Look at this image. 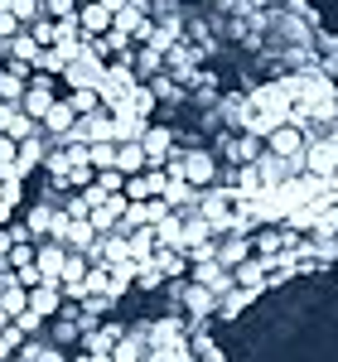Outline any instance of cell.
I'll use <instances>...</instances> for the list:
<instances>
[{
  "instance_id": "obj_10",
  "label": "cell",
  "mask_w": 338,
  "mask_h": 362,
  "mask_svg": "<svg viewBox=\"0 0 338 362\" xmlns=\"http://www.w3.org/2000/svg\"><path fill=\"white\" fill-rule=\"evenodd\" d=\"M112 10H107V5H102V0H97V5H83V10H78V29H83V44H97V39H107V34H112Z\"/></svg>"
},
{
  "instance_id": "obj_19",
  "label": "cell",
  "mask_w": 338,
  "mask_h": 362,
  "mask_svg": "<svg viewBox=\"0 0 338 362\" xmlns=\"http://www.w3.org/2000/svg\"><path fill=\"white\" fill-rule=\"evenodd\" d=\"M10 362H34V343H25V348H20V353H15Z\"/></svg>"
},
{
  "instance_id": "obj_17",
  "label": "cell",
  "mask_w": 338,
  "mask_h": 362,
  "mask_svg": "<svg viewBox=\"0 0 338 362\" xmlns=\"http://www.w3.org/2000/svg\"><path fill=\"white\" fill-rule=\"evenodd\" d=\"M25 343H29V334H25V329H15V324H10V329L0 334V362H10L15 353H20V348H25Z\"/></svg>"
},
{
  "instance_id": "obj_16",
  "label": "cell",
  "mask_w": 338,
  "mask_h": 362,
  "mask_svg": "<svg viewBox=\"0 0 338 362\" xmlns=\"http://www.w3.org/2000/svg\"><path fill=\"white\" fill-rule=\"evenodd\" d=\"M44 20H78V0H39Z\"/></svg>"
},
{
  "instance_id": "obj_7",
  "label": "cell",
  "mask_w": 338,
  "mask_h": 362,
  "mask_svg": "<svg viewBox=\"0 0 338 362\" xmlns=\"http://www.w3.org/2000/svg\"><path fill=\"white\" fill-rule=\"evenodd\" d=\"M63 266H68V247H58V242L34 247V271H39L44 285H63Z\"/></svg>"
},
{
  "instance_id": "obj_9",
  "label": "cell",
  "mask_w": 338,
  "mask_h": 362,
  "mask_svg": "<svg viewBox=\"0 0 338 362\" xmlns=\"http://www.w3.org/2000/svg\"><path fill=\"white\" fill-rule=\"evenodd\" d=\"M54 218H58V198H39L25 213V232L34 242H54Z\"/></svg>"
},
{
  "instance_id": "obj_6",
  "label": "cell",
  "mask_w": 338,
  "mask_h": 362,
  "mask_svg": "<svg viewBox=\"0 0 338 362\" xmlns=\"http://www.w3.org/2000/svg\"><path fill=\"white\" fill-rule=\"evenodd\" d=\"M141 150H145V160H150V169H165V160L179 150V136H174L169 126H145Z\"/></svg>"
},
{
  "instance_id": "obj_12",
  "label": "cell",
  "mask_w": 338,
  "mask_h": 362,
  "mask_svg": "<svg viewBox=\"0 0 338 362\" xmlns=\"http://www.w3.org/2000/svg\"><path fill=\"white\" fill-rule=\"evenodd\" d=\"M73 126H78V112L68 107V97H58L54 112L44 116V136H49V140H68V136H73Z\"/></svg>"
},
{
  "instance_id": "obj_3",
  "label": "cell",
  "mask_w": 338,
  "mask_h": 362,
  "mask_svg": "<svg viewBox=\"0 0 338 362\" xmlns=\"http://www.w3.org/2000/svg\"><path fill=\"white\" fill-rule=\"evenodd\" d=\"M58 83L63 78H54V73H29V92H25V102H20V112L44 126V116L54 112V102H58Z\"/></svg>"
},
{
  "instance_id": "obj_13",
  "label": "cell",
  "mask_w": 338,
  "mask_h": 362,
  "mask_svg": "<svg viewBox=\"0 0 338 362\" xmlns=\"http://www.w3.org/2000/svg\"><path fill=\"white\" fill-rule=\"evenodd\" d=\"M116 169H121L126 179L150 169V160H145V150H141V140H121V145H116Z\"/></svg>"
},
{
  "instance_id": "obj_15",
  "label": "cell",
  "mask_w": 338,
  "mask_h": 362,
  "mask_svg": "<svg viewBox=\"0 0 338 362\" xmlns=\"http://www.w3.org/2000/svg\"><path fill=\"white\" fill-rule=\"evenodd\" d=\"M0 309H5L10 319H20V314L29 309V290L25 285H5V290H0Z\"/></svg>"
},
{
  "instance_id": "obj_4",
  "label": "cell",
  "mask_w": 338,
  "mask_h": 362,
  "mask_svg": "<svg viewBox=\"0 0 338 362\" xmlns=\"http://www.w3.org/2000/svg\"><path fill=\"white\" fill-rule=\"evenodd\" d=\"M261 145H266V155H276V160H290V165L305 169V150H310V136H305V126H276V131L261 140Z\"/></svg>"
},
{
  "instance_id": "obj_18",
  "label": "cell",
  "mask_w": 338,
  "mask_h": 362,
  "mask_svg": "<svg viewBox=\"0 0 338 362\" xmlns=\"http://www.w3.org/2000/svg\"><path fill=\"white\" fill-rule=\"evenodd\" d=\"M34 247H39V242H15V247H10L5 261L15 266V276H20V271H34Z\"/></svg>"
},
{
  "instance_id": "obj_1",
  "label": "cell",
  "mask_w": 338,
  "mask_h": 362,
  "mask_svg": "<svg viewBox=\"0 0 338 362\" xmlns=\"http://www.w3.org/2000/svg\"><path fill=\"white\" fill-rule=\"evenodd\" d=\"M165 174L179 179V184H189L194 194H208V189L223 184V165H218V155L208 145H179L165 160Z\"/></svg>"
},
{
  "instance_id": "obj_8",
  "label": "cell",
  "mask_w": 338,
  "mask_h": 362,
  "mask_svg": "<svg viewBox=\"0 0 338 362\" xmlns=\"http://www.w3.org/2000/svg\"><path fill=\"white\" fill-rule=\"evenodd\" d=\"M165 194H169V174L165 169H145V174H131V179H126V198H131V203L165 198Z\"/></svg>"
},
{
  "instance_id": "obj_11",
  "label": "cell",
  "mask_w": 338,
  "mask_h": 362,
  "mask_svg": "<svg viewBox=\"0 0 338 362\" xmlns=\"http://www.w3.org/2000/svg\"><path fill=\"white\" fill-rule=\"evenodd\" d=\"M63 305H68V295H63V285H34L29 290V314L34 319H54V314H63Z\"/></svg>"
},
{
  "instance_id": "obj_20",
  "label": "cell",
  "mask_w": 338,
  "mask_h": 362,
  "mask_svg": "<svg viewBox=\"0 0 338 362\" xmlns=\"http://www.w3.org/2000/svg\"><path fill=\"white\" fill-rule=\"evenodd\" d=\"M10 324H15V319H10V314H5V309H0V334H5V329H10Z\"/></svg>"
},
{
  "instance_id": "obj_2",
  "label": "cell",
  "mask_w": 338,
  "mask_h": 362,
  "mask_svg": "<svg viewBox=\"0 0 338 362\" xmlns=\"http://www.w3.org/2000/svg\"><path fill=\"white\" fill-rule=\"evenodd\" d=\"M169 295H174V305L184 309L194 324L218 319V305H223V295H218V290H208V285H198V280H189V276L169 280Z\"/></svg>"
},
{
  "instance_id": "obj_14",
  "label": "cell",
  "mask_w": 338,
  "mask_h": 362,
  "mask_svg": "<svg viewBox=\"0 0 338 362\" xmlns=\"http://www.w3.org/2000/svg\"><path fill=\"white\" fill-rule=\"evenodd\" d=\"M68 107L78 112V121H83V116H97L102 112V92H92V87H68Z\"/></svg>"
},
{
  "instance_id": "obj_5",
  "label": "cell",
  "mask_w": 338,
  "mask_h": 362,
  "mask_svg": "<svg viewBox=\"0 0 338 362\" xmlns=\"http://www.w3.org/2000/svg\"><path fill=\"white\" fill-rule=\"evenodd\" d=\"M252 256H256L252 232H223V237H218V247H213V261H218L223 271H237V266H247Z\"/></svg>"
}]
</instances>
